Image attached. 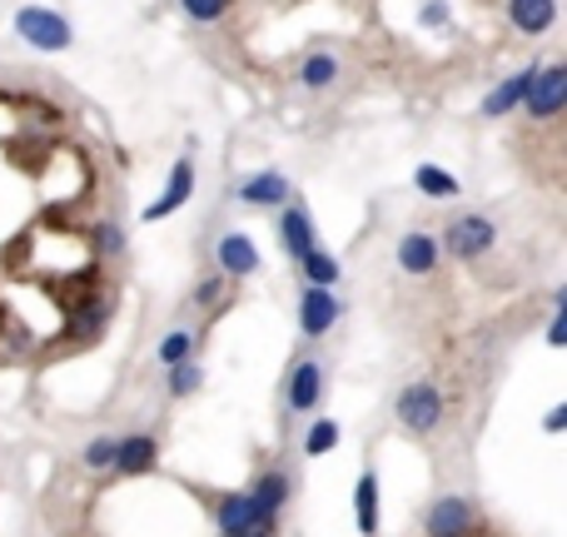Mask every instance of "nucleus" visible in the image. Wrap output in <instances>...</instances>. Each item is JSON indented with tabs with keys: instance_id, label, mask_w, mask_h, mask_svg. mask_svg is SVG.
I'll use <instances>...</instances> for the list:
<instances>
[{
	"instance_id": "1",
	"label": "nucleus",
	"mask_w": 567,
	"mask_h": 537,
	"mask_svg": "<svg viewBox=\"0 0 567 537\" xmlns=\"http://www.w3.org/2000/svg\"><path fill=\"white\" fill-rule=\"evenodd\" d=\"M115 165L75 95L0 75V369L90 353L120 309Z\"/></svg>"
},
{
	"instance_id": "2",
	"label": "nucleus",
	"mask_w": 567,
	"mask_h": 537,
	"mask_svg": "<svg viewBox=\"0 0 567 537\" xmlns=\"http://www.w3.org/2000/svg\"><path fill=\"white\" fill-rule=\"evenodd\" d=\"M313 389H319V369H313V363H309V369H303L299 379H293V409H309V403L319 399V393H313Z\"/></svg>"
}]
</instances>
